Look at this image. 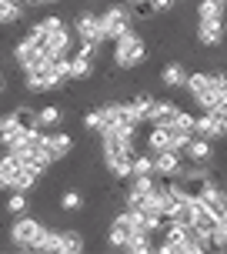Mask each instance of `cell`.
<instances>
[{
	"instance_id": "6da1fadb",
	"label": "cell",
	"mask_w": 227,
	"mask_h": 254,
	"mask_svg": "<svg viewBox=\"0 0 227 254\" xmlns=\"http://www.w3.org/2000/svg\"><path fill=\"white\" fill-rule=\"evenodd\" d=\"M144 61H147V44H144V37H140L134 27L124 30L120 37L114 40V67L134 70V67H140Z\"/></svg>"
},
{
	"instance_id": "7a4b0ae2",
	"label": "cell",
	"mask_w": 227,
	"mask_h": 254,
	"mask_svg": "<svg viewBox=\"0 0 227 254\" xmlns=\"http://www.w3.org/2000/svg\"><path fill=\"white\" fill-rule=\"evenodd\" d=\"M10 57H13V64H17V70H20V74L37 70V67H44V64H51V57H47V51H44V40H40L34 30H27L24 37L13 44Z\"/></svg>"
},
{
	"instance_id": "3957f363",
	"label": "cell",
	"mask_w": 227,
	"mask_h": 254,
	"mask_svg": "<svg viewBox=\"0 0 227 254\" xmlns=\"http://www.w3.org/2000/svg\"><path fill=\"white\" fill-rule=\"evenodd\" d=\"M101 24H104V37L107 40H117L124 30L134 27V10H130V3L124 0H117V3H107L101 10Z\"/></svg>"
},
{
	"instance_id": "277c9868",
	"label": "cell",
	"mask_w": 227,
	"mask_h": 254,
	"mask_svg": "<svg viewBox=\"0 0 227 254\" xmlns=\"http://www.w3.org/2000/svg\"><path fill=\"white\" fill-rule=\"evenodd\" d=\"M44 231V221L30 214H17V221L10 224V244L17 251H37V238Z\"/></svg>"
},
{
	"instance_id": "5b68a950",
	"label": "cell",
	"mask_w": 227,
	"mask_h": 254,
	"mask_svg": "<svg viewBox=\"0 0 227 254\" xmlns=\"http://www.w3.org/2000/svg\"><path fill=\"white\" fill-rule=\"evenodd\" d=\"M24 87H27V94H54V90L63 87V80L54 70V61H51V64H44V67H37V70H27Z\"/></svg>"
},
{
	"instance_id": "8992f818",
	"label": "cell",
	"mask_w": 227,
	"mask_h": 254,
	"mask_svg": "<svg viewBox=\"0 0 227 254\" xmlns=\"http://www.w3.org/2000/svg\"><path fill=\"white\" fill-rule=\"evenodd\" d=\"M134 231H140L137 224H134V211H127V207H120V211L114 214L111 228H107V244H111L114 251H124Z\"/></svg>"
},
{
	"instance_id": "52a82bcc",
	"label": "cell",
	"mask_w": 227,
	"mask_h": 254,
	"mask_svg": "<svg viewBox=\"0 0 227 254\" xmlns=\"http://www.w3.org/2000/svg\"><path fill=\"white\" fill-rule=\"evenodd\" d=\"M74 37L77 40H90V44H104V24H101V13L97 10H80L74 17Z\"/></svg>"
},
{
	"instance_id": "ba28073f",
	"label": "cell",
	"mask_w": 227,
	"mask_h": 254,
	"mask_svg": "<svg viewBox=\"0 0 227 254\" xmlns=\"http://www.w3.org/2000/svg\"><path fill=\"white\" fill-rule=\"evenodd\" d=\"M134 154L137 151H101V157H104V167L111 171V178L127 181L134 174Z\"/></svg>"
},
{
	"instance_id": "9c48e42d",
	"label": "cell",
	"mask_w": 227,
	"mask_h": 254,
	"mask_svg": "<svg viewBox=\"0 0 227 254\" xmlns=\"http://www.w3.org/2000/svg\"><path fill=\"white\" fill-rule=\"evenodd\" d=\"M151 107H154V97H151V94H144V90H137V94H130V97L124 101V117L140 127V124H147Z\"/></svg>"
},
{
	"instance_id": "30bf717a",
	"label": "cell",
	"mask_w": 227,
	"mask_h": 254,
	"mask_svg": "<svg viewBox=\"0 0 227 254\" xmlns=\"http://www.w3.org/2000/svg\"><path fill=\"white\" fill-rule=\"evenodd\" d=\"M154 174L157 178H180L184 174V161H180V151H157L154 154Z\"/></svg>"
},
{
	"instance_id": "8fae6325",
	"label": "cell",
	"mask_w": 227,
	"mask_h": 254,
	"mask_svg": "<svg viewBox=\"0 0 227 254\" xmlns=\"http://www.w3.org/2000/svg\"><path fill=\"white\" fill-rule=\"evenodd\" d=\"M224 37H227L224 17H207V20H197V40H201L204 47H217V44H224Z\"/></svg>"
},
{
	"instance_id": "7c38bea8",
	"label": "cell",
	"mask_w": 227,
	"mask_h": 254,
	"mask_svg": "<svg viewBox=\"0 0 227 254\" xmlns=\"http://www.w3.org/2000/svg\"><path fill=\"white\" fill-rule=\"evenodd\" d=\"M74 147H77L74 134H67V130H47V151H51L54 161H67L74 154Z\"/></svg>"
},
{
	"instance_id": "4fadbf2b",
	"label": "cell",
	"mask_w": 227,
	"mask_h": 254,
	"mask_svg": "<svg viewBox=\"0 0 227 254\" xmlns=\"http://www.w3.org/2000/svg\"><path fill=\"white\" fill-rule=\"evenodd\" d=\"M177 181H180L184 194H194V197H201V190L207 188V184H214L207 171H201V167H187V164H184V174H180Z\"/></svg>"
},
{
	"instance_id": "5bb4252c",
	"label": "cell",
	"mask_w": 227,
	"mask_h": 254,
	"mask_svg": "<svg viewBox=\"0 0 227 254\" xmlns=\"http://www.w3.org/2000/svg\"><path fill=\"white\" fill-rule=\"evenodd\" d=\"M144 144H147V151H151V154H157V151H174V147H170V127L151 124V127H147V134H144Z\"/></svg>"
},
{
	"instance_id": "9a60e30c",
	"label": "cell",
	"mask_w": 227,
	"mask_h": 254,
	"mask_svg": "<svg viewBox=\"0 0 227 254\" xmlns=\"http://www.w3.org/2000/svg\"><path fill=\"white\" fill-rule=\"evenodd\" d=\"M177 107L174 101H157L154 97V107H151V117H147V124H161V127H170L174 124V117H177Z\"/></svg>"
},
{
	"instance_id": "2e32d148",
	"label": "cell",
	"mask_w": 227,
	"mask_h": 254,
	"mask_svg": "<svg viewBox=\"0 0 227 254\" xmlns=\"http://www.w3.org/2000/svg\"><path fill=\"white\" fill-rule=\"evenodd\" d=\"M201 201H204V207H211L217 217H224V214H227V190H224V188H217V184H207V188L201 190Z\"/></svg>"
},
{
	"instance_id": "e0dca14e",
	"label": "cell",
	"mask_w": 227,
	"mask_h": 254,
	"mask_svg": "<svg viewBox=\"0 0 227 254\" xmlns=\"http://www.w3.org/2000/svg\"><path fill=\"white\" fill-rule=\"evenodd\" d=\"M27 17L24 0H0V27H13Z\"/></svg>"
},
{
	"instance_id": "ac0fdd59",
	"label": "cell",
	"mask_w": 227,
	"mask_h": 254,
	"mask_svg": "<svg viewBox=\"0 0 227 254\" xmlns=\"http://www.w3.org/2000/svg\"><path fill=\"white\" fill-rule=\"evenodd\" d=\"M161 84L164 87H184L187 84V67L180 61H167L164 70H161Z\"/></svg>"
},
{
	"instance_id": "d6986e66",
	"label": "cell",
	"mask_w": 227,
	"mask_h": 254,
	"mask_svg": "<svg viewBox=\"0 0 227 254\" xmlns=\"http://www.w3.org/2000/svg\"><path fill=\"white\" fill-rule=\"evenodd\" d=\"M60 124H63V111L57 107V104H44V107H37V127L40 130H57Z\"/></svg>"
},
{
	"instance_id": "ffe728a7",
	"label": "cell",
	"mask_w": 227,
	"mask_h": 254,
	"mask_svg": "<svg viewBox=\"0 0 227 254\" xmlns=\"http://www.w3.org/2000/svg\"><path fill=\"white\" fill-rule=\"evenodd\" d=\"M190 157V161H197V164H204V161H211V154H214V140L201 137V134H194L187 144V151H184Z\"/></svg>"
},
{
	"instance_id": "44dd1931",
	"label": "cell",
	"mask_w": 227,
	"mask_h": 254,
	"mask_svg": "<svg viewBox=\"0 0 227 254\" xmlns=\"http://www.w3.org/2000/svg\"><path fill=\"white\" fill-rule=\"evenodd\" d=\"M57 234H60V254H80L87 248L84 234L74 231V228H57Z\"/></svg>"
},
{
	"instance_id": "7402d4cb",
	"label": "cell",
	"mask_w": 227,
	"mask_h": 254,
	"mask_svg": "<svg viewBox=\"0 0 227 254\" xmlns=\"http://www.w3.org/2000/svg\"><path fill=\"white\" fill-rule=\"evenodd\" d=\"M94 70H97V61H87V57L70 54V80L84 84V80H90V77H94Z\"/></svg>"
},
{
	"instance_id": "603a6c76",
	"label": "cell",
	"mask_w": 227,
	"mask_h": 254,
	"mask_svg": "<svg viewBox=\"0 0 227 254\" xmlns=\"http://www.w3.org/2000/svg\"><path fill=\"white\" fill-rule=\"evenodd\" d=\"M154 248H157V244H154V234H151V231H134L124 251H130V254H151Z\"/></svg>"
},
{
	"instance_id": "cb8c5ba5",
	"label": "cell",
	"mask_w": 227,
	"mask_h": 254,
	"mask_svg": "<svg viewBox=\"0 0 227 254\" xmlns=\"http://www.w3.org/2000/svg\"><path fill=\"white\" fill-rule=\"evenodd\" d=\"M207 17H224V3L221 0H197V20Z\"/></svg>"
},
{
	"instance_id": "d4e9b609",
	"label": "cell",
	"mask_w": 227,
	"mask_h": 254,
	"mask_svg": "<svg viewBox=\"0 0 227 254\" xmlns=\"http://www.w3.org/2000/svg\"><path fill=\"white\" fill-rule=\"evenodd\" d=\"M194 124H197V114H190V111H177V117H174V124H170V130L194 134Z\"/></svg>"
},
{
	"instance_id": "484cf974",
	"label": "cell",
	"mask_w": 227,
	"mask_h": 254,
	"mask_svg": "<svg viewBox=\"0 0 227 254\" xmlns=\"http://www.w3.org/2000/svg\"><path fill=\"white\" fill-rule=\"evenodd\" d=\"M84 207V194L80 190H63L60 194V211H80Z\"/></svg>"
},
{
	"instance_id": "4316f807",
	"label": "cell",
	"mask_w": 227,
	"mask_h": 254,
	"mask_svg": "<svg viewBox=\"0 0 227 254\" xmlns=\"http://www.w3.org/2000/svg\"><path fill=\"white\" fill-rule=\"evenodd\" d=\"M134 174H154V154H134ZM157 178V174H154Z\"/></svg>"
},
{
	"instance_id": "83f0119b",
	"label": "cell",
	"mask_w": 227,
	"mask_h": 254,
	"mask_svg": "<svg viewBox=\"0 0 227 254\" xmlns=\"http://www.w3.org/2000/svg\"><path fill=\"white\" fill-rule=\"evenodd\" d=\"M7 211H10V214H27V194H24V190H10V197H7Z\"/></svg>"
},
{
	"instance_id": "f1b7e54d",
	"label": "cell",
	"mask_w": 227,
	"mask_h": 254,
	"mask_svg": "<svg viewBox=\"0 0 227 254\" xmlns=\"http://www.w3.org/2000/svg\"><path fill=\"white\" fill-rule=\"evenodd\" d=\"M154 7H151V0H144V3H134V17H137V20H151L154 17Z\"/></svg>"
},
{
	"instance_id": "f546056e",
	"label": "cell",
	"mask_w": 227,
	"mask_h": 254,
	"mask_svg": "<svg viewBox=\"0 0 227 254\" xmlns=\"http://www.w3.org/2000/svg\"><path fill=\"white\" fill-rule=\"evenodd\" d=\"M151 7L157 13H167V10H174V0H151Z\"/></svg>"
},
{
	"instance_id": "4dcf8cb0",
	"label": "cell",
	"mask_w": 227,
	"mask_h": 254,
	"mask_svg": "<svg viewBox=\"0 0 227 254\" xmlns=\"http://www.w3.org/2000/svg\"><path fill=\"white\" fill-rule=\"evenodd\" d=\"M27 7H40V3H47V7H54V3H60V0H24Z\"/></svg>"
},
{
	"instance_id": "1f68e13d",
	"label": "cell",
	"mask_w": 227,
	"mask_h": 254,
	"mask_svg": "<svg viewBox=\"0 0 227 254\" xmlns=\"http://www.w3.org/2000/svg\"><path fill=\"white\" fill-rule=\"evenodd\" d=\"M0 190H7V181H3V174H0Z\"/></svg>"
},
{
	"instance_id": "d6a6232c",
	"label": "cell",
	"mask_w": 227,
	"mask_h": 254,
	"mask_svg": "<svg viewBox=\"0 0 227 254\" xmlns=\"http://www.w3.org/2000/svg\"><path fill=\"white\" fill-rule=\"evenodd\" d=\"M124 3H130V7H134V3H144V0H124Z\"/></svg>"
},
{
	"instance_id": "836d02e7",
	"label": "cell",
	"mask_w": 227,
	"mask_h": 254,
	"mask_svg": "<svg viewBox=\"0 0 227 254\" xmlns=\"http://www.w3.org/2000/svg\"><path fill=\"white\" fill-rule=\"evenodd\" d=\"M0 94H3V74H0Z\"/></svg>"
},
{
	"instance_id": "e575fe53",
	"label": "cell",
	"mask_w": 227,
	"mask_h": 254,
	"mask_svg": "<svg viewBox=\"0 0 227 254\" xmlns=\"http://www.w3.org/2000/svg\"><path fill=\"white\" fill-rule=\"evenodd\" d=\"M221 3H224V7H227V0H221Z\"/></svg>"
},
{
	"instance_id": "d590c367",
	"label": "cell",
	"mask_w": 227,
	"mask_h": 254,
	"mask_svg": "<svg viewBox=\"0 0 227 254\" xmlns=\"http://www.w3.org/2000/svg\"><path fill=\"white\" fill-rule=\"evenodd\" d=\"M174 3H177V0H174Z\"/></svg>"
}]
</instances>
